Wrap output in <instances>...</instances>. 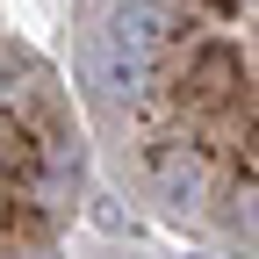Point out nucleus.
<instances>
[{
	"label": "nucleus",
	"mask_w": 259,
	"mask_h": 259,
	"mask_svg": "<svg viewBox=\"0 0 259 259\" xmlns=\"http://www.w3.org/2000/svg\"><path fill=\"white\" fill-rule=\"evenodd\" d=\"M151 187H158L166 209H194L202 187H209V166H202L187 144H166V151H151Z\"/></svg>",
	"instance_id": "f03ea898"
},
{
	"label": "nucleus",
	"mask_w": 259,
	"mask_h": 259,
	"mask_svg": "<svg viewBox=\"0 0 259 259\" xmlns=\"http://www.w3.org/2000/svg\"><path fill=\"white\" fill-rule=\"evenodd\" d=\"M166 44H173V15L158 0H122L108 15V29H101V44H94L108 94H144L158 58H166Z\"/></svg>",
	"instance_id": "f257e3e1"
},
{
	"label": "nucleus",
	"mask_w": 259,
	"mask_h": 259,
	"mask_svg": "<svg viewBox=\"0 0 259 259\" xmlns=\"http://www.w3.org/2000/svg\"><path fill=\"white\" fill-rule=\"evenodd\" d=\"M231 87H238V58L231 51H202V65H194V101H231Z\"/></svg>",
	"instance_id": "7ed1b4c3"
}]
</instances>
